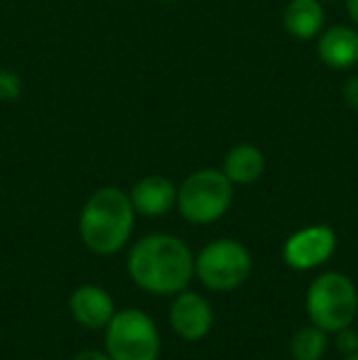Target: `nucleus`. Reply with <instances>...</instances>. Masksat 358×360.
I'll return each mask as SVG.
<instances>
[{
  "instance_id": "obj_8",
  "label": "nucleus",
  "mask_w": 358,
  "mask_h": 360,
  "mask_svg": "<svg viewBox=\"0 0 358 360\" xmlns=\"http://www.w3.org/2000/svg\"><path fill=\"white\" fill-rule=\"evenodd\" d=\"M170 321L172 328L186 341H199L209 333L211 323H214V311H211L209 302L194 292H184L174 299L172 311H170Z\"/></svg>"
},
{
  "instance_id": "obj_15",
  "label": "nucleus",
  "mask_w": 358,
  "mask_h": 360,
  "mask_svg": "<svg viewBox=\"0 0 358 360\" xmlns=\"http://www.w3.org/2000/svg\"><path fill=\"white\" fill-rule=\"evenodd\" d=\"M20 94H23V79L10 69H3L0 72V101L13 103V101L20 98Z\"/></svg>"
},
{
  "instance_id": "obj_14",
  "label": "nucleus",
  "mask_w": 358,
  "mask_h": 360,
  "mask_svg": "<svg viewBox=\"0 0 358 360\" xmlns=\"http://www.w3.org/2000/svg\"><path fill=\"white\" fill-rule=\"evenodd\" d=\"M290 353L295 360H321L326 353V331L319 326H305L292 336Z\"/></svg>"
},
{
  "instance_id": "obj_5",
  "label": "nucleus",
  "mask_w": 358,
  "mask_h": 360,
  "mask_svg": "<svg viewBox=\"0 0 358 360\" xmlns=\"http://www.w3.org/2000/svg\"><path fill=\"white\" fill-rule=\"evenodd\" d=\"M106 351L110 360H158V326L148 314L125 309L106 326Z\"/></svg>"
},
{
  "instance_id": "obj_1",
  "label": "nucleus",
  "mask_w": 358,
  "mask_h": 360,
  "mask_svg": "<svg viewBox=\"0 0 358 360\" xmlns=\"http://www.w3.org/2000/svg\"><path fill=\"white\" fill-rule=\"evenodd\" d=\"M128 272L150 294H177L194 275L191 250L174 236H148L128 255Z\"/></svg>"
},
{
  "instance_id": "obj_19",
  "label": "nucleus",
  "mask_w": 358,
  "mask_h": 360,
  "mask_svg": "<svg viewBox=\"0 0 358 360\" xmlns=\"http://www.w3.org/2000/svg\"><path fill=\"white\" fill-rule=\"evenodd\" d=\"M346 13L358 25V0H346Z\"/></svg>"
},
{
  "instance_id": "obj_2",
  "label": "nucleus",
  "mask_w": 358,
  "mask_h": 360,
  "mask_svg": "<svg viewBox=\"0 0 358 360\" xmlns=\"http://www.w3.org/2000/svg\"><path fill=\"white\" fill-rule=\"evenodd\" d=\"M135 223V209L128 194L115 186L94 191L79 216L84 245L96 255H113L128 243Z\"/></svg>"
},
{
  "instance_id": "obj_3",
  "label": "nucleus",
  "mask_w": 358,
  "mask_h": 360,
  "mask_svg": "<svg viewBox=\"0 0 358 360\" xmlns=\"http://www.w3.org/2000/svg\"><path fill=\"white\" fill-rule=\"evenodd\" d=\"M358 311V294L354 282L341 272H324L312 282L307 292V314L312 323L336 333L351 326Z\"/></svg>"
},
{
  "instance_id": "obj_18",
  "label": "nucleus",
  "mask_w": 358,
  "mask_h": 360,
  "mask_svg": "<svg viewBox=\"0 0 358 360\" xmlns=\"http://www.w3.org/2000/svg\"><path fill=\"white\" fill-rule=\"evenodd\" d=\"M72 360H110V358L103 356V353H98V351H87V353H79V356H74Z\"/></svg>"
},
{
  "instance_id": "obj_9",
  "label": "nucleus",
  "mask_w": 358,
  "mask_h": 360,
  "mask_svg": "<svg viewBox=\"0 0 358 360\" xmlns=\"http://www.w3.org/2000/svg\"><path fill=\"white\" fill-rule=\"evenodd\" d=\"M319 59L334 72H346L358 64V32L349 25H334V27L319 32L317 39Z\"/></svg>"
},
{
  "instance_id": "obj_12",
  "label": "nucleus",
  "mask_w": 358,
  "mask_h": 360,
  "mask_svg": "<svg viewBox=\"0 0 358 360\" xmlns=\"http://www.w3.org/2000/svg\"><path fill=\"white\" fill-rule=\"evenodd\" d=\"M282 25L295 39H314L324 30V8L321 0H290L282 13Z\"/></svg>"
},
{
  "instance_id": "obj_16",
  "label": "nucleus",
  "mask_w": 358,
  "mask_h": 360,
  "mask_svg": "<svg viewBox=\"0 0 358 360\" xmlns=\"http://www.w3.org/2000/svg\"><path fill=\"white\" fill-rule=\"evenodd\" d=\"M336 333H339V351H344V353H349V356H354V353L358 351V333L351 331L349 326L341 328V331H336Z\"/></svg>"
},
{
  "instance_id": "obj_13",
  "label": "nucleus",
  "mask_w": 358,
  "mask_h": 360,
  "mask_svg": "<svg viewBox=\"0 0 358 360\" xmlns=\"http://www.w3.org/2000/svg\"><path fill=\"white\" fill-rule=\"evenodd\" d=\"M265 169V157L255 145H236L224 160V174L234 184H253Z\"/></svg>"
},
{
  "instance_id": "obj_20",
  "label": "nucleus",
  "mask_w": 358,
  "mask_h": 360,
  "mask_svg": "<svg viewBox=\"0 0 358 360\" xmlns=\"http://www.w3.org/2000/svg\"><path fill=\"white\" fill-rule=\"evenodd\" d=\"M346 360H358V353H354V356H349V358H346Z\"/></svg>"
},
{
  "instance_id": "obj_17",
  "label": "nucleus",
  "mask_w": 358,
  "mask_h": 360,
  "mask_svg": "<svg viewBox=\"0 0 358 360\" xmlns=\"http://www.w3.org/2000/svg\"><path fill=\"white\" fill-rule=\"evenodd\" d=\"M344 101L349 108L358 110V76H351L344 84Z\"/></svg>"
},
{
  "instance_id": "obj_11",
  "label": "nucleus",
  "mask_w": 358,
  "mask_h": 360,
  "mask_svg": "<svg viewBox=\"0 0 358 360\" xmlns=\"http://www.w3.org/2000/svg\"><path fill=\"white\" fill-rule=\"evenodd\" d=\"M135 214L143 216H165L170 209L177 206V186L167 176H145L130 191Z\"/></svg>"
},
{
  "instance_id": "obj_4",
  "label": "nucleus",
  "mask_w": 358,
  "mask_h": 360,
  "mask_svg": "<svg viewBox=\"0 0 358 360\" xmlns=\"http://www.w3.org/2000/svg\"><path fill=\"white\" fill-rule=\"evenodd\" d=\"M234 201V181L224 174V169H199L189 174L177 189L179 214L189 223L219 221Z\"/></svg>"
},
{
  "instance_id": "obj_10",
  "label": "nucleus",
  "mask_w": 358,
  "mask_h": 360,
  "mask_svg": "<svg viewBox=\"0 0 358 360\" xmlns=\"http://www.w3.org/2000/svg\"><path fill=\"white\" fill-rule=\"evenodd\" d=\"M69 309H72V316L77 319V323H82L84 328H91V331L106 328L110 319L115 316L110 294L96 285L79 287L69 299Z\"/></svg>"
},
{
  "instance_id": "obj_6",
  "label": "nucleus",
  "mask_w": 358,
  "mask_h": 360,
  "mask_svg": "<svg viewBox=\"0 0 358 360\" xmlns=\"http://www.w3.org/2000/svg\"><path fill=\"white\" fill-rule=\"evenodd\" d=\"M199 280L214 292H231L250 275V252L238 240H214L199 252L194 262Z\"/></svg>"
},
{
  "instance_id": "obj_7",
  "label": "nucleus",
  "mask_w": 358,
  "mask_h": 360,
  "mask_svg": "<svg viewBox=\"0 0 358 360\" xmlns=\"http://www.w3.org/2000/svg\"><path fill=\"white\" fill-rule=\"evenodd\" d=\"M336 248V233L329 226H307L285 243V262L295 270H312L324 265Z\"/></svg>"
}]
</instances>
